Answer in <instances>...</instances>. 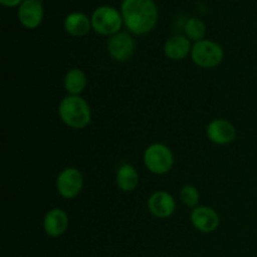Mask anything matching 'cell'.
Here are the masks:
<instances>
[{"label": "cell", "mask_w": 257, "mask_h": 257, "mask_svg": "<svg viewBox=\"0 0 257 257\" xmlns=\"http://www.w3.org/2000/svg\"><path fill=\"white\" fill-rule=\"evenodd\" d=\"M44 9L40 0H24L18 8V18L23 27L35 29L40 25Z\"/></svg>", "instance_id": "30bf717a"}, {"label": "cell", "mask_w": 257, "mask_h": 257, "mask_svg": "<svg viewBox=\"0 0 257 257\" xmlns=\"http://www.w3.org/2000/svg\"><path fill=\"white\" fill-rule=\"evenodd\" d=\"M90 20H92V28L98 34L110 35V37L119 33L123 24L122 14L115 8L108 5L97 8L93 12Z\"/></svg>", "instance_id": "277c9868"}, {"label": "cell", "mask_w": 257, "mask_h": 257, "mask_svg": "<svg viewBox=\"0 0 257 257\" xmlns=\"http://www.w3.org/2000/svg\"><path fill=\"white\" fill-rule=\"evenodd\" d=\"M148 210L155 217L168 218L175 213L176 201L171 193L166 191H157L148 198Z\"/></svg>", "instance_id": "9c48e42d"}, {"label": "cell", "mask_w": 257, "mask_h": 257, "mask_svg": "<svg viewBox=\"0 0 257 257\" xmlns=\"http://www.w3.org/2000/svg\"><path fill=\"white\" fill-rule=\"evenodd\" d=\"M23 2H24V0H0V3H2L4 7H9V8L18 7V5L22 4Z\"/></svg>", "instance_id": "d6986e66"}, {"label": "cell", "mask_w": 257, "mask_h": 257, "mask_svg": "<svg viewBox=\"0 0 257 257\" xmlns=\"http://www.w3.org/2000/svg\"><path fill=\"white\" fill-rule=\"evenodd\" d=\"M165 54L171 60H182L192 50L191 40L185 35H175L165 43Z\"/></svg>", "instance_id": "4fadbf2b"}, {"label": "cell", "mask_w": 257, "mask_h": 257, "mask_svg": "<svg viewBox=\"0 0 257 257\" xmlns=\"http://www.w3.org/2000/svg\"><path fill=\"white\" fill-rule=\"evenodd\" d=\"M120 14L127 29L136 35L147 34L158 22V9L153 0H123Z\"/></svg>", "instance_id": "6da1fadb"}, {"label": "cell", "mask_w": 257, "mask_h": 257, "mask_svg": "<svg viewBox=\"0 0 257 257\" xmlns=\"http://www.w3.org/2000/svg\"><path fill=\"white\" fill-rule=\"evenodd\" d=\"M62 122L73 130H83L92 119L90 107L80 95H67L59 104Z\"/></svg>", "instance_id": "7a4b0ae2"}, {"label": "cell", "mask_w": 257, "mask_h": 257, "mask_svg": "<svg viewBox=\"0 0 257 257\" xmlns=\"http://www.w3.org/2000/svg\"><path fill=\"white\" fill-rule=\"evenodd\" d=\"M69 225V218L67 212L62 208H53L45 215L43 226L44 231L49 237H59L67 231Z\"/></svg>", "instance_id": "7c38bea8"}, {"label": "cell", "mask_w": 257, "mask_h": 257, "mask_svg": "<svg viewBox=\"0 0 257 257\" xmlns=\"http://www.w3.org/2000/svg\"><path fill=\"white\" fill-rule=\"evenodd\" d=\"M190 218L193 227L203 233L213 232L220 225L218 213L208 206H197L193 208Z\"/></svg>", "instance_id": "ba28073f"}, {"label": "cell", "mask_w": 257, "mask_h": 257, "mask_svg": "<svg viewBox=\"0 0 257 257\" xmlns=\"http://www.w3.org/2000/svg\"><path fill=\"white\" fill-rule=\"evenodd\" d=\"M207 137L215 145H228L236 138V128L230 120L217 118L207 125Z\"/></svg>", "instance_id": "8fae6325"}, {"label": "cell", "mask_w": 257, "mask_h": 257, "mask_svg": "<svg viewBox=\"0 0 257 257\" xmlns=\"http://www.w3.org/2000/svg\"><path fill=\"white\" fill-rule=\"evenodd\" d=\"M87 85V77L84 72L78 68H73L65 74L64 88L68 95H79Z\"/></svg>", "instance_id": "2e32d148"}, {"label": "cell", "mask_w": 257, "mask_h": 257, "mask_svg": "<svg viewBox=\"0 0 257 257\" xmlns=\"http://www.w3.org/2000/svg\"><path fill=\"white\" fill-rule=\"evenodd\" d=\"M186 37L195 43L203 40L206 35V25L198 18H190L185 24Z\"/></svg>", "instance_id": "e0dca14e"}, {"label": "cell", "mask_w": 257, "mask_h": 257, "mask_svg": "<svg viewBox=\"0 0 257 257\" xmlns=\"http://www.w3.org/2000/svg\"><path fill=\"white\" fill-rule=\"evenodd\" d=\"M143 162L155 175H166L173 167V153L163 143H153L146 148L143 153Z\"/></svg>", "instance_id": "3957f363"}, {"label": "cell", "mask_w": 257, "mask_h": 257, "mask_svg": "<svg viewBox=\"0 0 257 257\" xmlns=\"http://www.w3.org/2000/svg\"><path fill=\"white\" fill-rule=\"evenodd\" d=\"M64 28L68 34L73 35V37H84L92 28V20L84 13H70L65 18Z\"/></svg>", "instance_id": "5bb4252c"}, {"label": "cell", "mask_w": 257, "mask_h": 257, "mask_svg": "<svg viewBox=\"0 0 257 257\" xmlns=\"http://www.w3.org/2000/svg\"><path fill=\"white\" fill-rule=\"evenodd\" d=\"M223 49L220 44L212 40H200L192 45L191 58L196 65L205 69L217 67L223 60Z\"/></svg>", "instance_id": "5b68a950"}, {"label": "cell", "mask_w": 257, "mask_h": 257, "mask_svg": "<svg viewBox=\"0 0 257 257\" xmlns=\"http://www.w3.org/2000/svg\"><path fill=\"white\" fill-rule=\"evenodd\" d=\"M180 197L181 201L190 208H196L198 206V202H200V193H198V190L195 186L187 185L182 187Z\"/></svg>", "instance_id": "ac0fdd59"}, {"label": "cell", "mask_w": 257, "mask_h": 257, "mask_svg": "<svg viewBox=\"0 0 257 257\" xmlns=\"http://www.w3.org/2000/svg\"><path fill=\"white\" fill-rule=\"evenodd\" d=\"M136 44L128 33L119 32L108 40V53L117 62H127L135 53Z\"/></svg>", "instance_id": "52a82bcc"}, {"label": "cell", "mask_w": 257, "mask_h": 257, "mask_svg": "<svg viewBox=\"0 0 257 257\" xmlns=\"http://www.w3.org/2000/svg\"><path fill=\"white\" fill-rule=\"evenodd\" d=\"M83 185H84L83 175L77 168H64L58 175L57 191L62 197L67 198V200H72V198L77 197L80 191L83 190Z\"/></svg>", "instance_id": "8992f818"}, {"label": "cell", "mask_w": 257, "mask_h": 257, "mask_svg": "<svg viewBox=\"0 0 257 257\" xmlns=\"http://www.w3.org/2000/svg\"><path fill=\"white\" fill-rule=\"evenodd\" d=\"M115 181L119 190H122L123 192H132L140 183V175L132 165L125 163L118 168Z\"/></svg>", "instance_id": "9a60e30c"}]
</instances>
